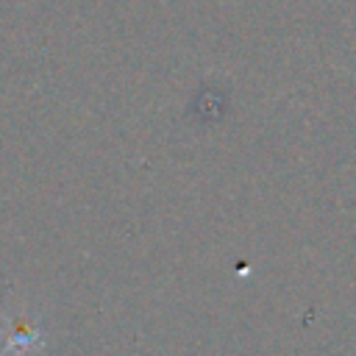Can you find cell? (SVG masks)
<instances>
[{
    "mask_svg": "<svg viewBox=\"0 0 356 356\" xmlns=\"http://www.w3.org/2000/svg\"><path fill=\"white\" fill-rule=\"evenodd\" d=\"M36 339H39V334H33L28 325H11V334H8V348L6 350H11V353H25V350H36Z\"/></svg>",
    "mask_w": 356,
    "mask_h": 356,
    "instance_id": "6da1fadb",
    "label": "cell"
}]
</instances>
